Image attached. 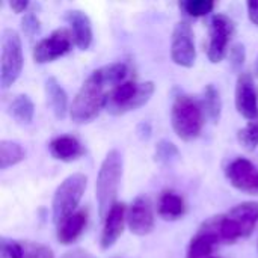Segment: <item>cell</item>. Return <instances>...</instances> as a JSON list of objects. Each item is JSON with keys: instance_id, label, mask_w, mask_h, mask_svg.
<instances>
[{"instance_id": "6da1fadb", "label": "cell", "mask_w": 258, "mask_h": 258, "mask_svg": "<svg viewBox=\"0 0 258 258\" xmlns=\"http://www.w3.org/2000/svg\"><path fill=\"white\" fill-rule=\"evenodd\" d=\"M113 89L104 79L101 68L92 71L76 94L70 107V116L76 124H88L94 121L101 109L106 107L109 91Z\"/></svg>"}, {"instance_id": "7a4b0ae2", "label": "cell", "mask_w": 258, "mask_h": 258, "mask_svg": "<svg viewBox=\"0 0 258 258\" xmlns=\"http://www.w3.org/2000/svg\"><path fill=\"white\" fill-rule=\"evenodd\" d=\"M171 122L175 135L184 141H195L204 127V109L201 101L189 94H178L171 109Z\"/></svg>"}, {"instance_id": "3957f363", "label": "cell", "mask_w": 258, "mask_h": 258, "mask_svg": "<svg viewBox=\"0 0 258 258\" xmlns=\"http://www.w3.org/2000/svg\"><path fill=\"white\" fill-rule=\"evenodd\" d=\"M122 177V156L118 150H110L97 175L95 181V198L98 203V215L100 218L107 216L110 209L116 204V194L119 187V181Z\"/></svg>"}, {"instance_id": "277c9868", "label": "cell", "mask_w": 258, "mask_h": 258, "mask_svg": "<svg viewBox=\"0 0 258 258\" xmlns=\"http://www.w3.org/2000/svg\"><path fill=\"white\" fill-rule=\"evenodd\" d=\"M154 91L156 86L153 82L136 83L132 80H125L124 83L109 91L104 109L115 116L124 115L147 104L153 97Z\"/></svg>"}, {"instance_id": "5b68a950", "label": "cell", "mask_w": 258, "mask_h": 258, "mask_svg": "<svg viewBox=\"0 0 258 258\" xmlns=\"http://www.w3.org/2000/svg\"><path fill=\"white\" fill-rule=\"evenodd\" d=\"M88 178L83 174H73L67 177L53 195V221L56 225L62 224L68 216L76 213V209L86 190Z\"/></svg>"}, {"instance_id": "8992f818", "label": "cell", "mask_w": 258, "mask_h": 258, "mask_svg": "<svg viewBox=\"0 0 258 258\" xmlns=\"http://www.w3.org/2000/svg\"><path fill=\"white\" fill-rule=\"evenodd\" d=\"M24 65L23 44L18 32L5 29L2 33V59H0V83L3 89L11 88L20 77Z\"/></svg>"}, {"instance_id": "52a82bcc", "label": "cell", "mask_w": 258, "mask_h": 258, "mask_svg": "<svg viewBox=\"0 0 258 258\" xmlns=\"http://www.w3.org/2000/svg\"><path fill=\"white\" fill-rule=\"evenodd\" d=\"M233 33H234V23L230 17L224 14L213 15L209 24V45H207V56L212 63H219L224 60Z\"/></svg>"}, {"instance_id": "ba28073f", "label": "cell", "mask_w": 258, "mask_h": 258, "mask_svg": "<svg viewBox=\"0 0 258 258\" xmlns=\"http://www.w3.org/2000/svg\"><path fill=\"white\" fill-rule=\"evenodd\" d=\"M74 45V38L71 30L68 29H56L47 38L41 39L33 48V60L35 63H48L53 62L67 53Z\"/></svg>"}, {"instance_id": "9c48e42d", "label": "cell", "mask_w": 258, "mask_h": 258, "mask_svg": "<svg viewBox=\"0 0 258 258\" xmlns=\"http://www.w3.org/2000/svg\"><path fill=\"white\" fill-rule=\"evenodd\" d=\"M171 57L177 65L183 68H192L195 65L197 48L194 41V30L187 21H178L172 30Z\"/></svg>"}, {"instance_id": "30bf717a", "label": "cell", "mask_w": 258, "mask_h": 258, "mask_svg": "<svg viewBox=\"0 0 258 258\" xmlns=\"http://www.w3.org/2000/svg\"><path fill=\"white\" fill-rule=\"evenodd\" d=\"M227 180L233 187L242 192H258V169L254 163L245 157H237L225 168Z\"/></svg>"}, {"instance_id": "8fae6325", "label": "cell", "mask_w": 258, "mask_h": 258, "mask_svg": "<svg viewBox=\"0 0 258 258\" xmlns=\"http://www.w3.org/2000/svg\"><path fill=\"white\" fill-rule=\"evenodd\" d=\"M236 109L248 121L258 119V91L249 73H240L237 77Z\"/></svg>"}, {"instance_id": "7c38bea8", "label": "cell", "mask_w": 258, "mask_h": 258, "mask_svg": "<svg viewBox=\"0 0 258 258\" xmlns=\"http://www.w3.org/2000/svg\"><path fill=\"white\" fill-rule=\"evenodd\" d=\"M128 230L136 236H147L154 230V212L150 198L138 197L127 210Z\"/></svg>"}, {"instance_id": "4fadbf2b", "label": "cell", "mask_w": 258, "mask_h": 258, "mask_svg": "<svg viewBox=\"0 0 258 258\" xmlns=\"http://www.w3.org/2000/svg\"><path fill=\"white\" fill-rule=\"evenodd\" d=\"M0 258H54L53 251L41 243L2 237Z\"/></svg>"}, {"instance_id": "5bb4252c", "label": "cell", "mask_w": 258, "mask_h": 258, "mask_svg": "<svg viewBox=\"0 0 258 258\" xmlns=\"http://www.w3.org/2000/svg\"><path fill=\"white\" fill-rule=\"evenodd\" d=\"M125 221H127L125 206L121 203H116L110 209L107 216L104 218V227H103V233H101V239H100L101 249H109L116 243V240L121 237V234L124 231Z\"/></svg>"}, {"instance_id": "9a60e30c", "label": "cell", "mask_w": 258, "mask_h": 258, "mask_svg": "<svg viewBox=\"0 0 258 258\" xmlns=\"http://www.w3.org/2000/svg\"><path fill=\"white\" fill-rule=\"evenodd\" d=\"M63 20L70 24L71 33L74 38V44L80 50H88L92 44L94 33H92V24L89 17L80 11V9H73L67 11L63 15Z\"/></svg>"}, {"instance_id": "2e32d148", "label": "cell", "mask_w": 258, "mask_h": 258, "mask_svg": "<svg viewBox=\"0 0 258 258\" xmlns=\"http://www.w3.org/2000/svg\"><path fill=\"white\" fill-rule=\"evenodd\" d=\"M239 227L242 239L249 237L258 225V203H242L227 213Z\"/></svg>"}, {"instance_id": "e0dca14e", "label": "cell", "mask_w": 258, "mask_h": 258, "mask_svg": "<svg viewBox=\"0 0 258 258\" xmlns=\"http://www.w3.org/2000/svg\"><path fill=\"white\" fill-rule=\"evenodd\" d=\"M50 154L60 162H73L85 154L83 145L74 136H57L48 144Z\"/></svg>"}, {"instance_id": "ac0fdd59", "label": "cell", "mask_w": 258, "mask_h": 258, "mask_svg": "<svg viewBox=\"0 0 258 258\" xmlns=\"http://www.w3.org/2000/svg\"><path fill=\"white\" fill-rule=\"evenodd\" d=\"M88 224V212L86 210H77L71 216H68L62 224L57 225V240L62 245H71L76 242Z\"/></svg>"}, {"instance_id": "d6986e66", "label": "cell", "mask_w": 258, "mask_h": 258, "mask_svg": "<svg viewBox=\"0 0 258 258\" xmlns=\"http://www.w3.org/2000/svg\"><path fill=\"white\" fill-rule=\"evenodd\" d=\"M44 89H45L47 104L50 106L53 115L57 119H63L68 112V95L65 89L54 77H48L45 80Z\"/></svg>"}, {"instance_id": "ffe728a7", "label": "cell", "mask_w": 258, "mask_h": 258, "mask_svg": "<svg viewBox=\"0 0 258 258\" xmlns=\"http://www.w3.org/2000/svg\"><path fill=\"white\" fill-rule=\"evenodd\" d=\"M186 212V204L184 200L172 192V190H165L157 203V213L162 219L165 221H177L180 219Z\"/></svg>"}, {"instance_id": "44dd1931", "label": "cell", "mask_w": 258, "mask_h": 258, "mask_svg": "<svg viewBox=\"0 0 258 258\" xmlns=\"http://www.w3.org/2000/svg\"><path fill=\"white\" fill-rule=\"evenodd\" d=\"M8 112L17 124L29 125L35 116V106H33V101L27 95L21 94V95H17L11 101Z\"/></svg>"}, {"instance_id": "7402d4cb", "label": "cell", "mask_w": 258, "mask_h": 258, "mask_svg": "<svg viewBox=\"0 0 258 258\" xmlns=\"http://www.w3.org/2000/svg\"><path fill=\"white\" fill-rule=\"evenodd\" d=\"M218 240L207 233L198 230V233L192 237L186 258H210L213 257L215 248L218 246Z\"/></svg>"}, {"instance_id": "603a6c76", "label": "cell", "mask_w": 258, "mask_h": 258, "mask_svg": "<svg viewBox=\"0 0 258 258\" xmlns=\"http://www.w3.org/2000/svg\"><path fill=\"white\" fill-rule=\"evenodd\" d=\"M203 109L206 116L213 122L218 124L222 115V98L219 91L215 88V85H207L203 91Z\"/></svg>"}, {"instance_id": "cb8c5ba5", "label": "cell", "mask_w": 258, "mask_h": 258, "mask_svg": "<svg viewBox=\"0 0 258 258\" xmlns=\"http://www.w3.org/2000/svg\"><path fill=\"white\" fill-rule=\"evenodd\" d=\"M26 157L23 147L14 141H2L0 142V169H8L14 165H18Z\"/></svg>"}, {"instance_id": "d4e9b609", "label": "cell", "mask_w": 258, "mask_h": 258, "mask_svg": "<svg viewBox=\"0 0 258 258\" xmlns=\"http://www.w3.org/2000/svg\"><path fill=\"white\" fill-rule=\"evenodd\" d=\"M154 157H156V162H159L160 165L171 166V165H174L175 162L180 160V151L172 142H169L166 139H162L156 145Z\"/></svg>"}, {"instance_id": "484cf974", "label": "cell", "mask_w": 258, "mask_h": 258, "mask_svg": "<svg viewBox=\"0 0 258 258\" xmlns=\"http://www.w3.org/2000/svg\"><path fill=\"white\" fill-rule=\"evenodd\" d=\"M178 6L186 15L198 18V17H204L210 14L215 9V2L213 0H183L180 2Z\"/></svg>"}, {"instance_id": "4316f807", "label": "cell", "mask_w": 258, "mask_h": 258, "mask_svg": "<svg viewBox=\"0 0 258 258\" xmlns=\"http://www.w3.org/2000/svg\"><path fill=\"white\" fill-rule=\"evenodd\" d=\"M237 141L246 151H254L258 147V119L249 121L237 132Z\"/></svg>"}, {"instance_id": "83f0119b", "label": "cell", "mask_w": 258, "mask_h": 258, "mask_svg": "<svg viewBox=\"0 0 258 258\" xmlns=\"http://www.w3.org/2000/svg\"><path fill=\"white\" fill-rule=\"evenodd\" d=\"M21 29H23L24 35L29 36V38H32V36H35L36 33H39V30H41V23H39V18L36 17L35 12L29 11V12L24 14L23 20H21Z\"/></svg>"}, {"instance_id": "f1b7e54d", "label": "cell", "mask_w": 258, "mask_h": 258, "mask_svg": "<svg viewBox=\"0 0 258 258\" xmlns=\"http://www.w3.org/2000/svg\"><path fill=\"white\" fill-rule=\"evenodd\" d=\"M245 59H246V50H245V45L243 44H234L231 48H230V65H231V70L239 73L245 63Z\"/></svg>"}, {"instance_id": "f546056e", "label": "cell", "mask_w": 258, "mask_h": 258, "mask_svg": "<svg viewBox=\"0 0 258 258\" xmlns=\"http://www.w3.org/2000/svg\"><path fill=\"white\" fill-rule=\"evenodd\" d=\"M246 6H248V17L251 23L258 26V0H249Z\"/></svg>"}, {"instance_id": "4dcf8cb0", "label": "cell", "mask_w": 258, "mask_h": 258, "mask_svg": "<svg viewBox=\"0 0 258 258\" xmlns=\"http://www.w3.org/2000/svg\"><path fill=\"white\" fill-rule=\"evenodd\" d=\"M136 133H138V136H139L142 141L150 139V136H151V124H150V122H141V124L136 127Z\"/></svg>"}, {"instance_id": "1f68e13d", "label": "cell", "mask_w": 258, "mask_h": 258, "mask_svg": "<svg viewBox=\"0 0 258 258\" xmlns=\"http://www.w3.org/2000/svg\"><path fill=\"white\" fill-rule=\"evenodd\" d=\"M9 6H11V9H12L15 14H21V12H26V11H27L29 2H27V0H11V2H9Z\"/></svg>"}, {"instance_id": "d6a6232c", "label": "cell", "mask_w": 258, "mask_h": 258, "mask_svg": "<svg viewBox=\"0 0 258 258\" xmlns=\"http://www.w3.org/2000/svg\"><path fill=\"white\" fill-rule=\"evenodd\" d=\"M60 258H95L94 255H91L88 251L85 249H73V251H68L65 252Z\"/></svg>"}, {"instance_id": "836d02e7", "label": "cell", "mask_w": 258, "mask_h": 258, "mask_svg": "<svg viewBox=\"0 0 258 258\" xmlns=\"http://www.w3.org/2000/svg\"><path fill=\"white\" fill-rule=\"evenodd\" d=\"M254 76L258 79V57H257V62H255V65H254Z\"/></svg>"}, {"instance_id": "e575fe53", "label": "cell", "mask_w": 258, "mask_h": 258, "mask_svg": "<svg viewBox=\"0 0 258 258\" xmlns=\"http://www.w3.org/2000/svg\"><path fill=\"white\" fill-rule=\"evenodd\" d=\"M210 258H218V257H215V255H213V257H210Z\"/></svg>"}]
</instances>
